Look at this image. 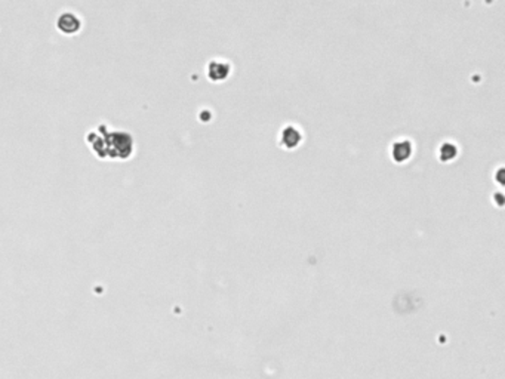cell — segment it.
Wrapping results in <instances>:
<instances>
[]
</instances>
